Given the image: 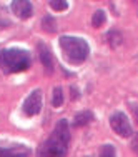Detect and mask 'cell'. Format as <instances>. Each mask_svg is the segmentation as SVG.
Segmentation results:
<instances>
[{"instance_id": "16", "label": "cell", "mask_w": 138, "mask_h": 157, "mask_svg": "<svg viewBox=\"0 0 138 157\" xmlns=\"http://www.w3.org/2000/svg\"><path fill=\"white\" fill-rule=\"evenodd\" d=\"M130 109H132V112H133L135 121L138 122V100H136V102H130Z\"/></svg>"}, {"instance_id": "15", "label": "cell", "mask_w": 138, "mask_h": 157, "mask_svg": "<svg viewBox=\"0 0 138 157\" xmlns=\"http://www.w3.org/2000/svg\"><path fill=\"white\" fill-rule=\"evenodd\" d=\"M100 157H117V152H115V147L110 144L102 145L100 149Z\"/></svg>"}, {"instance_id": "14", "label": "cell", "mask_w": 138, "mask_h": 157, "mask_svg": "<svg viewBox=\"0 0 138 157\" xmlns=\"http://www.w3.org/2000/svg\"><path fill=\"white\" fill-rule=\"evenodd\" d=\"M48 5L53 10H58V12H63V10L68 9V2H67V0H50Z\"/></svg>"}, {"instance_id": "2", "label": "cell", "mask_w": 138, "mask_h": 157, "mask_svg": "<svg viewBox=\"0 0 138 157\" xmlns=\"http://www.w3.org/2000/svg\"><path fill=\"white\" fill-rule=\"evenodd\" d=\"M30 65V54L24 48H2L0 50V69L5 74L24 72Z\"/></svg>"}, {"instance_id": "13", "label": "cell", "mask_w": 138, "mask_h": 157, "mask_svg": "<svg viewBox=\"0 0 138 157\" xmlns=\"http://www.w3.org/2000/svg\"><path fill=\"white\" fill-rule=\"evenodd\" d=\"M63 104V92L60 87H55L53 89V99H52V105L53 107H60Z\"/></svg>"}, {"instance_id": "5", "label": "cell", "mask_w": 138, "mask_h": 157, "mask_svg": "<svg viewBox=\"0 0 138 157\" xmlns=\"http://www.w3.org/2000/svg\"><path fill=\"white\" fill-rule=\"evenodd\" d=\"M32 151L24 144H0V157H30Z\"/></svg>"}, {"instance_id": "1", "label": "cell", "mask_w": 138, "mask_h": 157, "mask_svg": "<svg viewBox=\"0 0 138 157\" xmlns=\"http://www.w3.org/2000/svg\"><path fill=\"white\" fill-rule=\"evenodd\" d=\"M70 144V125L65 119L58 121L50 137L37 151V157H67Z\"/></svg>"}, {"instance_id": "7", "label": "cell", "mask_w": 138, "mask_h": 157, "mask_svg": "<svg viewBox=\"0 0 138 157\" xmlns=\"http://www.w3.org/2000/svg\"><path fill=\"white\" fill-rule=\"evenodd\" d=\"M12 12L20 18H28L33 12L32 2H28V0H13L12 2Z\"/></svg>"}, {"instance_id": "8", "label": "cell", "mask_w": 138, "mask_h": 157, "mask_svg": "<svg viewBox=\"0 0 138 157\" xmlns=\"http://www.w3.org/2000/svg\"><path fill=\"white\" fill-rule=\"evenodd\" d=\"M38 57H40V62L45 67L47 72L48 74L53 72V59H52L50 48H48L45 44H38Z\"/></svg>"}, {"instance_id": "6", "label": "cell", "mask_w": 138, "mask_h": 157, "mask_svg": "<svg viewBox=\"0 0 138 157\" xmlns=\"http://www.w3.org/2000/svg\"><path fill=\"white\" fill-rule=\"evenodd\" d=\"M24 112L25 115H28V117H33V115H37L42 109V92L40 90H33L30 95L25 99L24 102Z\"/></svg>"}, {"instance_id": "12", "label": "cell", "mask_w": 138, "mask_h": 157, "mask_svg": "<svg viewBox=\"0 0 138 157\" xmlns=\"http://www.w3.org/2000/svg\"><path fill=\"white\" fill-rule=\"evenodd\" d=\"M105 24V12L103 10H96L95 13H93V18H92V25L95 29L102 27V25Z\"/></svg>"}, {"instance_id": "11", "label": "cell", "mask_w": 138, "mask_h": 157, "mask_svg": "<svg viewBox=\"0 0 138 157\" xmlns=\"http://www.w3.org/2000/svg\"><path fill=\"white\" fill-rule=\"evenodd\" d=\"M107 40H108V44H110L111 47H118L122 44L123 37H122V33L118 30H110L107 33Z\"/></svg>"}, {"instance_id": "4", "label": "cell", "mask_w": 138, "mask_h": 157, "mask_svg": "<svg viewBox=\"0 0 138 157\" xmlns=\"http://www.w3.org/2000/svg\"><path fill=\"white\" fill-rule=\"evenodd\" d=\"M110 125L118 136H122V137L132 136V125H130V121L125 115V112H120V110L113 112L110 117Z\"/></svg>"}, {"instance_id": "17", "label": "cell", "mask_w": 138, "mask_h": 157, "mask_svg": "<svg viewBox=\"0 0 138 157\" xmlns=\"http://www.w3.org/2000/svg\"><path fill=\"white\" fill-rule=\"evenodd\" d=\"M132 151L135 152V154H138V134L132 139Z\"/></svg>"}, {"instance_id": "9", "label": "cell", "mask_w": 138, "mask_h": 157, "mask_svg": "<svg viewBox=\"0 0 138 157\" xmlns=\"http://www.w3.org/2000/svg\"><path fill=\"white\" fill-rule=\"evenodd\" d=\"M93 121V112L90 110H82L78 112L73 119V125L75 127H83V125H88L90 122Z\"/></svg>"}, {"instance_id": "10", "label": "cell", "mask_w": 138, "mask_h": 157, "mask_svg": "<svg viewBox=\"0 0 138 157\" xmlns=\"http://www.w3.org/2000/svg\"><path fill=\"white\" fill-rule=\"evenodd\" d=\"M42 27L45 29V32H48V33H55V30H57V20L52 15H45L42 18Z\"/></svg>"}, {"instance_id": "3", "label": "cell", "mask_w": 138, "mask_h": 157, "mask_svg": "<svg viewBox=\"0 0 138 157\" xmlns=\"http://www.w3.org/2000/svg\"><path fill=\"white\" fill-rule=\"evenodd\" d=\"M60 47L65 54L67 60L72 63H82L88 59L90 55V47L80 37H72V35H63L60 37Z\"/></svg>"}]
</instances>
